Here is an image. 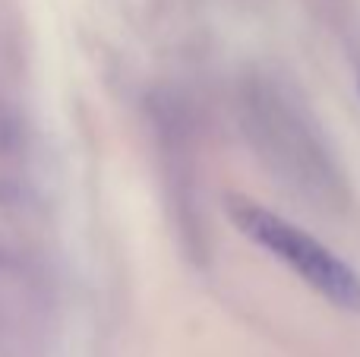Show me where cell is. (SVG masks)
<instances>
[{
	"label": "cell",
	"mask_w": 360,
	"mask_h": 357,
	"mask_svg": "<svg viewBox=\"0 0 360 357\" xmlns=\"http://www.w3.org/2000/svg\"><path fill=\"white\" fill-rule=\"evenodd\" d=\"M228 215L243 238L269 250L278 263L291 266L300 275V282L319 291L332 307L360 313V275L342 257H335L323 240H316L294 221L281 219L243 196H228Z\"/></svg>",
	"instance_id": "6da1fadb"
}]
</instances>
